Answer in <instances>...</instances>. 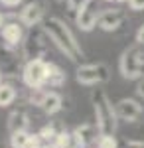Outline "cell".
<instances>
[{
  "mask_svg": "<svg viewBox=\"0 0 144 148\" xmlns=\"http://www.w3.org/2000/svg\"><path fill=\"white\" fill-rule=\"evenodd\" d=\"M142 46H130L126 47L121 53V59H119V71L124 79L128 81H136L140 75H142V51H140Z\"/></svg>",
  "mask_w": 144,
  "mask_h": 148,
  "instance_id": "cell-4",
  "label": "cell"
},
{
  "mask_svg": "<svg viewBox=\"0 0 144 148\" xmlns=\"http://www.w3.org/2000/svg\"><path fill=\"white\" fill-rule=\"evenodd\" d=\"M136 95L144 101V75H140V77L136 79Z\"/></svg>",
  "mask_w": 144,
  "mask_h": 148,
  "instance_id": "cell-25",
  "label": "cell"
},
{
  "mask_svg": "<svg viewBox=\"0 0 144 148\" xmlns=\"http://www.w3.org/2000/svg\"><path fill=\"white\" fill-rule=\"evenodd\" d=\"M136 44L144 47V24L138 28V30H136Z\"/></svg>",
  "mask_w": 144,
  "mask_h": 148,
  "instance_id": "cell-26",
  "label": "cell"
},
{
  "mask_svg": "<svg viewBox=\"0 0 144 148\" xmlns=\"http://www.w3.org/2000/svg\"><path fill=\"white\" fill-rule=\"evenodd\" d=\"M18 93H16V87L10 85V83H2L0 85V107H10L12 103L16 101Z\"/></svg>",
  "mask_w": 144,
  "mask_h": 148,
  "instance_id": "cell-17",
  "label": "cell"
},
{
  "mask_svg": "<svg viewBox=\"0 0 144 148\" xmlns=\"http://www.w3.org/2000/svg\"><path fill=\"white\" fill-rule=\"evenodd\" d=\"M93 113H95V125L99 128V134H115L119 128V113L117 105H112L111 99L103 89H95L91 95Z\"/></svg>",
  "mask_w": 144,
  "mask_h": 148,
  "instance_id": "cell-2",
  "label": "cell"
},
{
  "mask_svg": "<svg viewBox=\"0 0 144 148\" xmlns=\"http://www.w3.org/2000/svg\"><path fill=\"white\" fill-rule=\"evenodd\" d=\"M97 148H99V146H97Z\"/></svg>",
  "mask_w": 144,
  "mask_h": 148,
  "instance_id": "cell-34",
  "label": "cell"
},
{
  "mask_svg": "<svg viewBox=\"0 0 144 148\" xmlns=\"http://www.w3.org/2000/svg\"><path fill=\"white\" fill-rule=\"evenodd\" d=\"M30 140V132L28 130H18V132H10V146L12 148H26Z\"/></svg>",
  "mask_w": 144,
  "mask_h": 148,
  "instance_id": "cell-19",
  "label": "cell"
},
{
  "mask_svg": "<svg viewBox=\"0 0 144 148\" xmlns=\"http://www.w3.org/2000/svg\"><path fill=\"white\" fill-rule=\"evenodd\" d=\"M65 81H67L65 71L59 67V65L51 63V61H47V83H45V85H49V87L57 89V87H61Z\"/></svg>",
  "mask_w": 144,
  "mask_h": 148,
  "instance_id": "cell-16",
  "label": "cell"
},
{
  "mask_svg": "<svg viewBox=\"0 0 144 148\" xmlns=\"http://www.w3.org/2000/svg\"><path fill=\"white\" fill-rule=\"evenodd\" d=\"M30 126V116L24 109H14L8 114V132H18V130H28Z\"/></svg>",
  "mask_w": 144,
  "mask_h": 148,
  "instance_id": "cell-15",
  "label": "cell"
},
{
  "mask_svg": "<svg viewBox=\"0 0 144 148\" xmlns=\"http://www.w3.org/2000/svg\"><path fill=\"white\" fill-rule=\"evenodd\" d=\"M121 148H144V140H124Z\"/></svg>",
  "mask_w": 144,
  "mask_h": 148,
  "instance_id": "cell-24",
  "label": "cell"
},
{
  "mask_svg": "<svg viewBox=\"0 0 144 148\" xmlns=\"http://www.w3.org/2000/svg\"><path fill=\"white\" fill-rule=\"evenodd\" d=\"M128 2V8L134 12H142L144 10V0H126Z\"/></svg>",
  "mask_w": 144,
  "mask_h": 148,
  "instance_id": "cell-23",
  "label": "cell"
},
{
  "mask_svg": "<svg viewBox=\"0 0 144 148\" xmlns=\"http://www.w3.org/2000/svg\"><path fill=\"white\" fill-rule=\"evenodd\" d=\"M109 2H124V0H109Z\"/></svg>",
  "mask_w": 144,
  "mask_h": 148,
  "instance_id": "cell-30",
  "label": "cell"
},
{
  "mask_svg": "<svg viewBox=\"0 0 144 148\" xmlns=\"http://www.w3.org/2000/svg\"><path fill=\"white\" fill-rule=\"evenodd\" d=\"M111 77L109 67L105 63H87V65H79L75 71V79L81 85H101L107 83Z\"/></svg>",
  "mask_w": 144,
  "mask_h": 148,
  "instance_id": "cell-6",
  "label": "cell"
},
{
  "mask_svg": "<svg viewBox=\"0 0 144 148\" xmlns=\"http://www.w3.org/2000/svg\"><path fill=\"white\" fill-rule=\"evenodd\" d=\"M44 28H45V32H47V36H49V40L59 47V51L71 63H77L79 57H83V47H81V44L77 42V38L71 32V28L61 18H57V16L45 18Z\"/></svg>",
  "mask_w": 144,
  "mask_h": 148,
  "instance_id": "cell-1",
  "label": "cell"
},
{
  "mask_svg": "<svg viewBox=\"0 0 144 148\" xmlns=\"http://www.w3.org/2000/svg\"><path fill=\"white\" fill-rule=\"evenodd\" d=\"M24 26L22 22H6L4 26H2V30H0V38L8 44V46H22L24 42V36H26V32H24Z\"/></svg>",
  "mask_w": 144,
  "mask_h": 148,
  "instance_id": "cell-11",
  "label": "cell"
},
{
  "mask_svg": "<svg viewBox=\"0 0 144 148\" xmlns=\"http://www.w3.org/2000/svg\"><path fill=\"white\" fill-rule=\"evenodd\" d=\"M71 148H75V146H71Z\"/></svg>",
  "mask_w": 144,
  "mask_h": 148,
  "instance_id": "cell-33",
  "label": "cell"
},
{
  "mask_svg": "<svg viewBox=\"0 0 144 148\" xmlns=\"http://www.w3.org/2000/svg\"><path fill=\"white\" fill-rule=\"evenodd\" d=\"M51 144H53V148H71V146H75V144H73V132H69V130H65V128L59 130L56 140H53Z\"/></svg>",
  "mask_w": 144,
  "mask_h": 148,
  "instance_id": "cell-18",
  "label": "cell"
},
{
  "mask_svg": "<svg viewBox=\"0 0 144 148\" xmlns=\"http://www.w3.org/2000/svg\"><path fill=\"white\" fill-rule=\"evenodd\" d=\"M56 2H59V0H56Z\"/></svg>",
  "mask_w": 144,
  "mask_h": 148,
  "instance_id": "cell-32",
  "label": "cell"
},
{
  "mask_svg": "<svg viewBox=\"0 0 144 148\" xmlns=\"http://www.w3.org/2000/svg\"><path fill=\"white\" fill-rule=\"evenodd\" d=\"M4 24H6V16L0 12V30H2V26H4Z\"/></svg>",
  "mask_w": 144,
  "mask_h": 148,
  "instance_id": "cell-28",
  "label": "cell"
},
{
  "mask_svg": "<svg viewBox=\"0 0 144 148\" xmlns=\"http://www.w3.org/2000/svg\"><path fill=\"white\" fill-rule=\"evenodd\" d=\"M2 77H4V73H2V69H0V85H2Z\"/></svg>",
  "mask_w": 144,
  "mask_h": 148,
  "instance_id": "cell-29",
  "label": "cell"
},
{
  "mask_svg": "<svg viewBox=\"0 0 144 148\" xmlns=\"http://www.w3.org/2000/svg\"><path fill=\"white\" fill-rule=\"evenodd\" d=\"M97 146L99 148H119V142H117L115 134H101Z\"/></svg>",
  "mask_w": 144,
  "mask_h": 148,
  "instance_id": "cell-21",
  "label": "cell"
},
{
  "mask_svg": "<svg viewBox=\"0 0 144 148\" xmlns=\"http://www.w3.org/2000/svg\"><path fill=\"white\" fill-rule=\"evenodd\" d=\"M4 6H8V8H14V6H18V4H22V0H0Z\"/></svg>",
  "mask_w": 144,
  "mask_h": 148,
  "instance_id": "cell-27",
  "label": "cell"
},
{
  "mask_svg": "<svg viewBox=\"0 0 144 148\" xmlns=\"http://www.w3.org/2000/svg\"><path fill=\"white\" fill-rule=\"evenodd\" d=\"M42 20H44V8L38 2H30V4H26L20 10V22L26 28L38 26V24H42Z\"/></svg>",
  "mask_w": 144,
  "mask_h": 148,
  "instance_id": "cell-13",
  "label": "cell"
},
{
  "mask_svg": "<svg viewBox=\"0 0 144 148\" xmlns=\"http://www.w3.org/2000/svg\"><path fill=\"white\" fill-rule=\"evenodd\" d=\"M0 148H6V146H4V144H2V142H0Z\"/></svg>",
  "mask_w": 144,
  "mask_h": 148,
  "instance_id": "cell-31",
  "label": "cell"
},
{
  "mask_svg": "<svg viewBox=\"0 0 144 148\" xmlns=\"http://www.w3.org/2000/svg\"><path fill=\"white\" fill-rule=\"evenodd\" d=\"M40 109L45 114H56L63 109V97L56 91H44V97L40 101Z\"/></svg>",
  "mask_w": 144,
  "mask_h": 148,
  "instance_id": "cell-14",
  "label": "cell"
},
{
  "mask_svg": "<svg viewBox=\"0 0 144 148\" xmlns=\"http://www.w3.org/2000/svg\"><path fill=\"white\" fill-rule=\"evenodd\" d=\"M24 59L22 56L16 53L14 46H8L6 42L0 46V69L4 73V77H14L20 71V63Z\"/></svg>",
  "mask_w": 144,
  "mask_h": 148,
  "instance_id": "cell-8",
  "label": "cell"
},
{
  "mask_svg": "<svg viewBox=\"0 0 144 148\" xmlns=\"http://www.w3.org/2000/svg\"><path fill=\"white\" fill-rule=\"evenodd\" d=\"M26 148H44V140L40 134H30V140H28V146Z\"/></svg>",
  "mask_w": 144,
  "mask_h": 148,
  "instance_id": "cell-22",
  "label": "cell"
},
{
  "mask_svg": "<svg viewBox=\"0 0 144 148\" xmlns=\"http://www.w3.org/2000/svg\"><path fill=\"white\" fill-rule=\"evenodd\" d=\"M97 132H99L97 125H91V123L79 125L73 130V144H75V148H87L97 138Z\"/></svg>",
  "mask_w": 144,
  "mask_h": 148,
  "instance_id": "cell-12",
  "label": "cell"
},
{
  "mask_svg": "<svg viewBox=\"0 0 144 148\" xmlns=\"http://www.w3.org/2000/svg\"><path fill=\"white\" fill-rule=\"evenodd\" d=\"M22 81L28 89H44L47 83V61L32 59L26 61L22 67Z\"/></svg>",
  "mask_w": 144,
  "mask_h": 148,
  "instance_id": "cell-5",
  "label": "cell"
},
{
  "mask_svg": "<svg viewBox=\"0 0 144 148\" xmlns=\"http://www.w3.org/2000/svg\"><path fill=\"white\" fill-rule=\"evenodd\" d=\"M57 132H59V130H57V126L53 125V123H49V125H44V126H42L38 134L42 136V140H44L45 144H51V142L56 140Z\"/></svg>",
  "mask_w": 144,
  "mask_h": 148,
  "instance_id": "cell-20",
  "label": "cell"
},
{
  "mask_svg": "<svg viewBox=\"0 0 144 148\" xmlns=\"http://www.w3.org/2000/svg\"><path fill=\"white\" fill-rule=\"evenodd\" d=\"M117 113H119V119L121 121H126V123H136L140 116H142L144 109L142 105L134 99H121L117 103Z\"/></svg>",
  "mask_w": 144,
  "mask_h": 148,
  "instance_id": "cell-10",
  "label": "cell"
},
{
  "mask_svg": "<svg viewBox=\"0 0 144 148\" xmlns=\"http://www.w3.org/2000/svg\"><path fill=\"white\" fill-rule=\"evenodd\" d=\"M124 22H126V14L122 8H101L97 28H101L103 32H117Z\"/></svg>",
  "mask_w": 144,
  "mask_h": 148,
  "instance_id": "cell-9",
  "label": "cell"
},
{
  "mask_svg": "<svg viewBox=\"0 0 144 148\" xmlns=\"http://www.w3.org/2000/svg\"><path fill=\"white\" fill-rule=\"evenodd\" d=\"M47 40H49V36H47L44 26L38 24V26L28 28L22 42V53H20L24 63L32 61V59H44L45 49H47Z\"/></svg>",
  "mask_w": 144,
  "mask_h": 148,
  "instance_id": "cell-3",
  "label": "cell"
},
{
  "mask_svg": "<svg viewBox=\"0 0 144 148\" xmlns=\"http://www.w3.org/2000/svg\"><path fill=\"white\" fill-rule=\"evenodd\" d=\"M99 2L97 0H83V4L79 6L77 14H75V24L81 32H91L93 28H97L99 22Z\"/></svg>",
  "mask_w": 144,
  "mask_h": 148,
  "instance_id": "cell-7",
  "label": "cell"
}]
</instances>
